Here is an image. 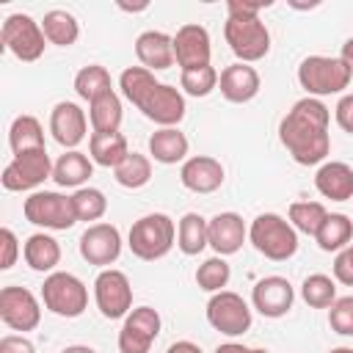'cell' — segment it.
Listing matches in <instances>:
<instances>
[{
  "label": "cell",
  "instance_id": "obj_1",
  "mask_svg": "<svg viewBox=\"0 0 353 353\" xmlns=\"http://www.w3.org/2000/svg\"><path fill=\"white\" fill-rule=\"evenodd\" d=\"M331 110L323 99L303 97L279 121V141L298 165H323L331 152Z\"/></svg>",
  "mask_w": 353,
  "mask_h": 353
},
{
  "label": "cell",
  "instance_id": "obj_2",
  "mask_svg": "<svg viewBox=\"0 0 353 353\" xmlns=\"http://www.w3.org/2000/svg\"><path fill=\"white\" fill-rule=\"evenodd\" d=\"M248 243L273 262H287L298 251V232L295 226L281 218L279 212H262L248 226Z\"/></svg>",
  "mask_w": 353,
  "mask_h": 353
},
{
  "label": "cell",
  "instance_id": "obj_3",
  "mask_svg": "<svg viewBox=\"0 0 353 353\" xmlns=\"http://www.w3.org/2000/svg\"><path fill=\"white\" fill-rule=\"evenodd\" d=\"M353 80L350 66L336 55H309L301 61L298 66V83L306 91V97H331V94H342Z\"/></svg>",
  "mask_w": 353,
  "mask_h": 353
},
{
  "label": "cell",
  "instance_id": "obj_4",
  "mask_svg": "<svg viewBox=\"0 0 353 353\" xmlns=\"http://www.w3.org/2000/svg\"><path fill=\"white\" fill-rule=\"evenodd\" d=\"M174 243H176V226L165 212H149L138 218L127 234L130 251L143 262L163 259L174 248Z\"/></svg>",
  "mask_w": 353,
  "mask_h": 353
},
{
  "label": "cell",
  "instance_id": "obj_5",
  "mask_svg": "<svg viewBox=\"0 0 353 353\" xmlns=\"http://www.w3.org/2000/svg\"><path fill=\"white\" fill-rule=\"evenodd\" d=\"M41 303L47 312L58 317H80L88 309V287L69 270H55L47 273L41 284Z\"/></svg>",
  "mask_w": 353,
  "mask_h": 353
},
{
  "label": "cell",
  "instance_id": "obj_6",
  "mask_svg": "<svg viewBox=\"0 0 353 353\" xmlns=\"http://www.w3.org/2000/svg\"><path fill=\"white\" fill-rule=\"evenodd\" d=\"M22 215L28 223L50 232H66L77 223L72 196H63L58 190H33L22 204Z\"/></svg>",
  "mask_w": 353,
  "mask_h": 353
},
{
  "label": "cell",
  "instance_id": "obj_7",
  "mask_svg": "<svg viewBox=\"0 0 353 353\" xmlns=\"http://www.w3.org/2000/svg\"><path fill=\"white\" fill-rule=\"evenodd\" d=\"M0 41L14 58H19L25 63L39 61L44 55V47H47V36L41 30V22H36L30 14H22V11L8 14L3 19Z\"/></svg>",
  "mask_w": 353,
  "mask_h": 353
},
{
  "label": "cell",
  "instance_id": "obj_8",
  "mask_svg": "<svg viewBox=\"0 0 353 353\" xmlns=\"http://www.w3.org/2000/svg\"><path fill=\"white\" fill-rule=\"evenodd\" d=\"M223 39L240 63L262 61L270 52V30L259 17H254V19H229L226 17Z\"/></svg>",
  "mask_w": 353,
  "mask_h": 353
},
{
  "label": "cell",
  "instance_id": "obj_9",
  "mask_svg": "<svg viewBox=\"0 0 353 353\" xmlns=\"http://www.w3.org/2000/svg\"><path fill=\"white\" fill-rule=\"evenodd\" d=\"M52 160L47 154V149H33V152H22V154H14L3 174H0V182L6 190L11 193H22V190H36L44 179L52 176Z\"/></svg>",
  "mask_w": 353,
  "mask_h": 353
},
{
  "label": "cell",
  "instance_id": "obj_10",
  "mask_svg": "<svg viewBox=\"0 0 353 353\" xmlns=\"http://www.w3.org/2000/svg\"><path fill=\"white\" fill-rule=\"evenodd\" d=\"M207 323L221 331L223 336H243L251 323H254V314H251V306L245 303L243 295L232 292V290H221L215 292L210 301H207Z\"/></svg>",
  "mask_w": 353,
  "mask_h": 353
},
{
  "label": "cell",
  "instance_id": "obj_11",
  "mask_svg": "<svg viewBox=\"0 0 353 353\" xmlns=\"http://www.w3.org/2000/svg\"><path fill=\"white\" fill-rule=\"evenodd\" d=\"M94 301L102 317L108 320H121L132 312V284L127 273L116 268H105L94 279Z\"/></svg>",
  "mask_w": 353,
  "mask_h": 353
},
{
  "label": "cell",
  "instance_id": "obj_12",
  "mask_svg": "<svg viewBox=\"0 0 353 353\" xmlns=\"http://www.w3.org/2000/svg\"><path fill=\"white\" fill-rule=\"evenodd\" d=\"M0 320L11 331H33L41 323V303L28 287H3L0 290Z\"/></svg>",
  "mask_w": 353,
  "mask_h": 353
},
{
  "label": "cell",
  "instance_id": "obj_13",
  "mask_svg": "<svg viewBox=\"0 0 353 353\" xmlns=\"http://www.w3.org/2000/svg\"><path fill=\"white\" fill-rule=\"evenodd\" d=\"M160 312L152 309V306H135L124 323H121V331H119V350L121 353H149L152 350V342L157 339L160 334Z\"/></svg>",
  "mask_w": 353,
  "mask_h": 353
},
{
  "label": "cell",
  "instance_id": "obj_14",
  "mask_svg": "<svg viewBox=\"0 0 353 353\" xmlns=\"http://www.w3.org/2000/svg\"><path fill=\"white\" fill-rule=\"evenodd\" d=\"M210 58H212V41H210V30L204 25L188 22L174 33V61H176L179 72L212 66Z\"/></svg>",
  "mask_w": 353,
  "mask_h": 353
},
{
  "label": "cell",
  "instance_id": "obj_15",
  "mask_svg": "<svg viewBox=\"0 0 353 353\" xmlns=\"http://www.w3.org/2000/svg\"><path fill=\"white\" fill-rule=\"evenodd\" d=\"M80 256L88 262V265H97V268H110L119 256H121V232L113 226V223H88V229L80 234Z\"/></svg>",
  "mask_w": 353,
  "mask_h": 353
},
{
  "label": "cell",
  "instance_id": "obj_16",
  "mask_svg": "<svg viewBox=\"0 0 353 353\" xmlns=\"http://www.w3.org/2000/svg\"><path fill=\"white\" fill-rule=\"evenodd\" d=\"M138 110L160 127H176L188 113V102L179 88H174L168 83H157L149 91V97L138 105Z\"/></svg>",
  "mask_w": 353,
  "mask_h": 353
},
{
  "label": "cell",
  "instance_id": "obj_17",
  "mask_svg": "<svg viewBox=\"0 0 353 353\" xmlns=\"http://www.w3.org/2000/svg\"><path fill=\"white\" fill-rule=\"evenodd\" d=\"M50 132L52 138L69 152V149H77L85 135H88V116L85 110L77 105V102H58L52 110H50Z\"/></svg>",
  "mask_w": 353,
  "mask_h": 353
},
{
  "label": "cell",
  "instance_id": "obj_18",
  "mask_svg": "<svg viewBox=\"0 0 353 353\" xmlns=\"http://www.w3.org/2000/svg\"><path fill=\"white\" fill-rule=\"evenodd\" d=\"M251 303L262 317H284L295 303V290L284 276H265L251 290Z\"/></svg>",
  "mask_w": 353,
  "mask_h": 353
},
{
  "label": "cell",
  "instance_id": "obj_19",
  "mask_svg": "<svg viewBox=\"0 0 353 353\" xmlns=\"http://www.w3.org/2000/svg\"><path fill=\"white\" fill-rule=\"evenodd\" d=\"M207 237H210V248L218 256H232L243 248L248 237V226L237 212H218L207 218Z\"/></svg>",
  "mask_w": 353,
  "mask_h": 353
},
{
  "label": "cell",
  "instance_id": "obj_20",
  "mask_svg": "<svg viewBox=\"0 0 353 353\" xmlns=\"http://www.w3.org/2000/svg\"><path fill=\"white\" fill-rule=\"evenodd\" d=\"M223 179H226V171H223L221 160H215L210 154H193L179 168V182L190 193H215L223 185Z\"/></svg>",
  "mask_w": 353,
  "mask_h": 353
},
{
  "label": "cell",
  "instance_id": "obj_21",
  "mask_svg": "<svg viewBox=\"0 0 353 353\" xmlns=\"http://www.w3.org/2000/svg\"><path fill=\"white\" fill-rule=\"evenodd\" d=\"M218 85H221V94L226 102H234V105H243V102H251L259 88H262V77L259 72L251 66V63H229L221 77H218Z\"/></svg>",
  "mask_w": 353,
  "mask_h": 353
},
{
  "label": "cell",
  "instance_id": "obj_22",
  "mask_svg": "<svg viewBox=\"0 0 353 353\" xmlns=\"http://www.w3.org/2000/svg\"><path fill=\"white\" fill-rule=\"evenodd\" d=\"M314 188L323 199L350 201L353 199V168L342 160H325L314 174Z\"/></svg>",
  "mask_w": 353,
  "mask_h": 353
},
{
  "label": "cell",
  "instance_id": "obj_23",
  "mask_svg": "<svg viewBox=\"0 0 353 353\" xmlns=\"http://www.w3.org/2000/svg\"><path fill=\"white\" fill-rule=\"evenodd\" d=\"M135 55L149 72H163L174 63V36L163 30H143L135 39Z\"/></svg>",
  "mask_w": 353,
  "mask_h": 353
},
{
  "label": "cell",
  "instance_id": "obj_24",
  "mask_svg": "<svg viewBox=\"0 0 353 353\" xmlns=\"http://www.w3.org/2000/svg\"><path fill=\"white\" fill-rule=\"evenodd\" d=\"M188 138L179 132V127H160L149 135V157L163 165H176L188 160Z\"/></svg>",
  "mask_w": 353,
  "mask_h": 353
},
{
  "label": "cell",
  "instance_id": "obj_25",
  "mask_svg": "<svg viewBox=\"0 0 353 353\" xmlns=\"http://www.w3.org/2000/svg\"><path fill=\"white\" fill-rule=\"evenodd\" d=\"M91 174H94V160L85 152H80V149L63 152L55 160V165H52V179L61 188H74V190L77 188H85V182H88Z\"/></svg>",
  "mask_w": 353,
  "mask_h": 353
},
{
  "label": "cell",
  "instance_id": "obj_26",
  "mask_svg": "<svg viewBox=\"0 0 353 353\" xmlns=\"http://www.w3.org/2000/svg\"><path fill=\"white\" fill-rule=\"evenodd\" d=\"M22 256H25L28 268L36 273H55V265L61 262V245L52 234L33 232L22 245Z\"/></svg>",
  "mask_w": 353,
  "mask_h": 353
},
{
  "label": "cell",
  "instance_id": "obj_27",
  "mask_svg": "<svg viewBox=\"0 0 353 353\" xmlns=\"http://www.w3.org/2000/svg\"><path fill=\"white\" fill-rule=\"evenodd\" d=\"M127 154H130V146L121 132H91L88 135V157L94 160V165L116 168Z\"/></svg>",
  "mask_w": 353,
  "mask_h": 353
},
{
  "label": "cell",
  "instance_id": "obj_28",
  "mask_svg": "<svg viewBox=\"0 0 353 353\" xmlns=\"http://www.w3.org/2000/svg\"><path fill=\"white\" fill-rule=\"evenodd\" d=\"M121 119H124V110H121V97L116 91H108L94 102H88L91 132H119Z\"/></svg>",
  "mask_w": 353,
  "mask_h": 353
},
{
  "label": "cell",
  "instance_id": "obj_29",
  "mask_svg": "<svg viewBox=\"0 0 353 353\" xmlns=\"http://www.w3.org/2000/svg\"><path fill=\"white\" fill-rule=\"evenodd\" d=\"M41 30L47 36L50 44L55 47H72L77 39H80V22L72 11L66 8H52L44 14L41 19Z\"/></svg>",
  "mask_w": 353,
  "mask_h": 353
},
{
  "label": "cell",
  "instance_id": "obj_30",
  "mask_svg": "<svg viewBox=\"0 0 353 353\" xmlns=\"http://www.w3.org/2000/svg\"><path fill=\"white\" fill-rule=\"evenodd\" d=\"M8 146L14 154H22V152H33V149H47L44 146V127L36 116L30 113H22L11 121L8 127Z\"/></svg>",
  "mask_w": 353,
  "mask_h": 353
},
{
  "label": "cell",
  "instance_id": "obj_31",
  "mask_svg": "<svg viewBox=\"0 0 353 353\" xmlns=\"http://www.w3.org/2000/svg\"><path fill=\"white\" fill-rule=\"evenodd\" d=\"M207 245H210V237H207V218L199 215V212H185V215L179 218V226H176V248H179L185 256H196V254H201Z\"/></svg>",
  "mask_w": 353,
  "mask_h": 353
},
{
  "label": "cell",
  "instance_id": "obj_32",
  "mask_svg": "<svg viewBox=\"0 0 353 353\" xmlns=\"http://www.w3.org/2000/svg\"><path fill=\"white\" fill-rule=\"evenodd\" d=\"M314 240H317L320 251H328V254L336 251L339 254L353 240V221L345 212H328V218L323 221V226L314 234Z\"/></svg>",
  "mask_w": 353,
  "mask_h": 353
},
{
  "label": "cell",
  "instance_id": "obj_33",
  "mask_svg": "<svg viewBox=\"0 0 353 353\" xmlns=\"http://www.w3.org/2000/svg\"><path fill=\"white\" fill-rule=\"evenodd\" d=\"M113 91V80L110 72L102 63H88L74 74V94L85 102H94L97 97Z\"/></svg>",
  "mask_w": 353,
  "mask_h": 353
},
{
  "label": "cell",
  "instance_id": "obj_34",
  "mask_svg": "<svg viewBox=\"0 0 353 353\" xmlns=\"http://www.w3.org/2000/svg\"><path fill=\"white\" fill-rule=\"evenodd\" d=\"M113 176H116V182H119L121 188L138 190V188L149 185V179H152V160H149L146 154H141V152H130V154L113 168Z\"/></svg>",
  "mask_w": 353,
  "mask_h": 353
},
{
  "label": "cell",
  "instance_id": "obj_35",
  "mask_svg": "<svg viewBox=\"0 0 353 353\" xmlns=\"http://www.w3.org/2000/svg\"><path fill=\"white\" fill-rule=\"evenodd\" d=\"M157 85L154 80V72H149L146 66H127L121 74H119V88L124 94L127 102H132L135 108L149 97V91Z\"/></svg>",
  "mask_w": 353,
  "mask_h": 353
},
{
  "label": "cell",
  "instance_id": "obj_36",
  "mask_svg": "<svg viewBox=\"0 0 353 353\" xmlns=\"http://www.w3.org/2000/svg\"><path fill=\"white\" fill-rule=\"evenodd\" d=\"M287 218L295 226V232H303V234L314 237L320 232L323 221L328 218V210L320 201H292L290 210H287Z\"/></svg>",
  "mask_w": 353,
  "mask_h": 353
},
{
  "label": "cell",
  "instance_id": "obj_37",
  "mask_svg": "<svg viewBox=\"0 0 353 353\" xmlns=\"http://www.w3.org/2000/svg\"><path fill=\"white\" fill-rule=\"evenodd\" d=\"M301 298L312 309H331V303L336 301V281L325 273H312L301 284Z\"/></svg>",
  "mask_w": 353,
  "mask_h": 353
},
{
  "label": "cell",
  "instance_id": "obj_38",
  "mask_svg": "<svg viewBox=\"0 0 353 353\" xmlns=\"http://www.w3.org/2000/svg\"><path fill=\"white\" fill-rule=\"evenodd\" d=\"M232 279V268L226 262V256H210L204 259L199 268H196V284L204 290V292H221Z\"/></svg>",
  "mask_w": 353,
  "mask_h": 353
},
{
  "label": "cell",
  "instance_id": "obj_39",
  "mask_svg": "<svg viewBox=\"0 0 353 353\" xmlns=\"http://www.w3.org/2000/svg\"><path fill=\"white\" fill-rule=\"evenodd\" d=\"M72 204H74V212H77V221H97L99 223V218L108 212V199H105V193L99 190V188H77L74 193H72Z\"/></svg>",
  "mask_w": 353,
  "mask_h": 353
},
{
  "label": "cell",
  "instance_id": "obj_40",
  "mask_svg": "<svg viewBox=\"0 0 353 353\" xmlns=\"http://www.w3.org/2000/svg\"><path fill=\"white\" fill-rule=\"evenodd\" d=\"M218 69L215 66H204V69H193V72H182L179 74V88L188 97H207L212 94V88H218Z\"/></svg>",
  "mask_w": 353,
  "mask_h": 353
},
{
  "label": "cell",
  "instance_id": "obj_41",
  "mask_svg": "<svg viewBox=\"0 0 353 353\" xmlns=\"http://www.w3.org/2000/svg\"><path fill=\"white\" fill-rule=\"evenodd\" d=\"M328 325L339 336H353V295L336 298L328 309Z\"/></svg>",
  "mask_w": 353,
  "mask_h": 353
},
{
  "label": "cell",
  "instance_id": "obj_42",
  "mask_svg": "<svg viewBox=\"0 0 353 353\" xmlns=\"http://www.w3.org/2000/svg\"><path fill=\"white\" fill-rule=\"evenodd\" d=\"M17 256H19V240L8 226H3L0 229V270H11Z\"/></svg>",
  "mask_w": 353,
  "mask_h": 353
},
{
  "label": "cell",
  "instance_id": "obj_43",
  "mask_svg": "<svg viewBox=\"0 0 353 353\" xmlns=\"http://www.w3.org/2000/svg\"><path fill=\"white\" fill-rule=\"evenodd\" d=\"M334 281L353 287V243L334 256Z\"/></svg>",
  "mask_w": 353,
  "mask_h": 353
},
{
  "label": "cell",
  "instance_id": "obj_44",
  "mask_svg": "<svg viewBox=\"0 0 353 353\" xmlns=\"http://www.w3.org/2000/svg\"><path fill=\"white\" fill-rule=\"evenodd\" d=\"M270 3H245V0H226V17L229 19H254L259 17L262 8H268Z\"/></svg>",
  "mask_w": 353,
  "mask_h": 353
},
{
  "label": "cell",
  "instance_id": "obj_45",
  "mask_svg": "<svg viewBox=\"0 0 353 353\" xmlns=\"http://www.w3.org/2000/svg\"><path fill=\"white\" fill-rule=\"evenodd\" d=\"M0 353H36V345L25 334H6L0 336Z\"/></svg>",
  "mask_w": 353,
  "mask_h": 353
},
{
  "label": "cell",
  "instance_id": "obj_46",
  "mask_svg": "<svg viewBox=\"0 0 353 353\" xmlns=\"http://www.w3.org/2000/svg\"><path fill=\"white\" fill-rule=\"evenodd\" d=\"M334 119H336V124H339L345 132L353 135V94H342V97H339V102H336V108H334Z\"/></svg>",
  "mask_w": 353,
  "mask_h": 353
},
{
  "label": "cell",
  "instance_id": "obj_47",
  "mask_svg": "<svg viewBox=\"0 0 353 353\" xmlns=\"http://www.w3.org/2000/svg\"><path fill=\"white\" fill-rule=\"evenodd\" d=\"M165 353H204L196 342H190V339H179V342H174V345H168V350Z\"/></svg>",
  "mask_w": 353,
  "mask_h": 353
},
{
  "label": "cell",
  "instance_id": "obj_48",
  "mask_svg": "<svg viewBox=\"0 0 353 353\" xmlns=\"http://www.w3.org/2000/svg\"><path fill=\"white\" fill-rule=\"evenodd\" d=\"M215 353H251V347H245L240 342H223L215 347Z\"/></svg>",
  "mask_w": 353,
  "mask_h": 353
},
{
  "label": "cell",
  "instance_id": "obj_49",
  "mask_svg": "<svg viewBox=\"0 0 353 353\" xmlns=\"http://www.w3.org/2000/svg\"><path fill=\"white\" fill-rule=\"evenodd\" d=\"M339 58H342V61L350 66V72H353V36H350V39L342 44V52H339Z\"/></svg>",
  "mask_w": 353,
  "mask_h": 353
},
{
  "label": "cell",
  "instance_id": "obj_50",
  "mask_svg": "<svg viewBox=\"0 0 353 353\" xmlns=\"http://www.w3.org/2000/svg\"><path fill=\"white\" fill-rule=\"evenodd\" d=\"M61 353H97V350L88 347V345H66Z\"/></svg>",
  "mask_w": 353,
  "mask_h": 353
},
{
  "label": "cell",
  "instance_id": "obj_51",
  "mask_svg": "<svg viewBox=\"0 0 353 353\" xmlns=\"http://www.w3.org/2000/svg\"><path fill=\"white\" fill-rule=\"evenodd\" d=\"M328 353H353V347H345V345H342V347H331Z\"/></svg>",
  "mask_w": 353,
  "mask_h": 353
},
{
  "label": "cell",
  "instance_id": "obj_52",
  "mask_svg": "<svg viewBox=\"0 0 353 353\" xmlns=\"http://www.w3.org/2000/svg\"><path fill=\"white\" fill-rule=\"evenodd\" d=\"M251 353H270V350H265V347H251Z\"/></svg>",
  "mask_w": 353,
  "mask_h": 353
}]
</instances>
